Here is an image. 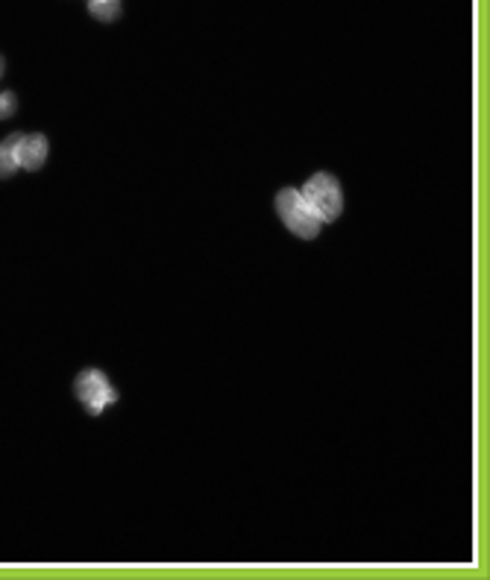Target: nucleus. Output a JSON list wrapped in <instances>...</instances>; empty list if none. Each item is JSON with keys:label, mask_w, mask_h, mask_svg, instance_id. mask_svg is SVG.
<instances>
[{"label": "nucleus", "mask_w": 490, "mask_h": 580, "mask_svg": "<svg viewBox=\"0 0 490 580\" xmlns=\"http://www.w3.org/2000/svg\"><path fill=\"white\" fill-rule=\"evenodd\" d=\"M276 211H280L282 223L294 232V235L306 238V241L320 235L323 220L311 211L306 197L299 194L297 188H285V191H280V197H276Z\"/></svg>", "instance_id": "f257e3e1"}, {"label": "nucleus", "mask_w": 490, "mask_h": 580, "mask_svg": "<svg viewBox=\"0 0 490 580\" xmlns=\"http://www.w3.org/2000/svg\"><path fill=\"white\" fill-rule=\"evenodd\" d=\"M299 194L306 197V203L323 223H332L343 208L341 185L332 173H315L303 188H299Z\"/></svg>", "instance_id": "f03ea898"}, {"label": "nucleus", "mask_w": 490, "mask_h": 580, "mask_svg": "<svg viewBox=\"0 0 490 580\" xmlns=\"http://www.w3.org/2000/svg\"><path fill=\"white\" fill-rule=\"evenodd\" d=\"M76 396H80V401L92 417H100L103 414V408L118 401L115 387L106 382V375L100 370H85L80 378H76Z\"/></svg>", "instance_id": "7ed1b4c3"}, {"label": "nucleus", "mask_w": 490, "mask_h": 580, "mask_svg": "<svg viewBox=\"0 0 490 580\" xmlns=\"http://www.w3.org/2000/svg\"><path fill=\"white\" fill-rule=\"evenodd\" d=\"M15 155H18V167H24V171H39L44 159H48V138L44 136H18Z\"/></svg>", "instance_id": "20e7f679"}, {"label": "nucleus", "mask_w": 490, "mask_h": 580, "mask_svg": "<svg viewBox=\"0 0 490 580\" xmlns=\"http://www.w3.org/2000/svg\"><path fill=\"white\" fill-rule=\"evenodd\" d=\"M15 144H18V136H9L4 144H0V180H4V176H13L18 171Z\"/></svg>", "instance_id": "39448f33"}, {"label": "nucleus", "mask_w": 490, "mask_h": 580, "mask_svg": "<svg viewBox=\"0 0 490 580\" xmlns=\"http://www.w3.org/2000/svg\"><path fill=\"white\" fill-rule=\"evenodd\" d=\"M88 13L97 21H115L120 15V0H88Z\"/></svg>", "instance_id": "423d86ee"}, {"label": "nucleus", "mask_w": 490, "mask_h": 580, "mask_svg": "<svg viewBox=\"0 0 490 580\" xmlns=\"http://www.w3.org/2000/svg\"><path fill=\"white\" fill-rule=\"evenodd\" d=\"M15 111V94L13 92H0V120L9 118Z\"/></svg>", "instance_id": "0eeeda50"}, {"label": "nucleus", "mask_w": 490, "mask_h": 580, "mask_svg": "<svg viewBox=\"0 0 490 580\" xmlns=\"http://www.w3.org/2000/svg\"><path fill=\"white\" fill-rule=\"evenodd\" d=\"M4 68H6V65H4V59H0V76H4Z\"/></svg>", "instance_id": "6e6552de"}]
</instances>
